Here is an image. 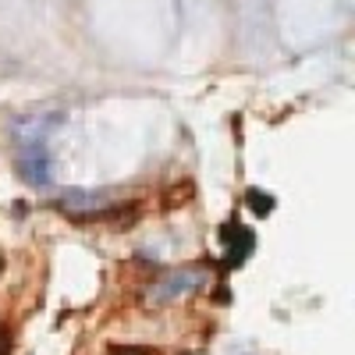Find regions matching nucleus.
Returning a JSON list of instances; mask_svg holds the SVG:
<instances>
[{
  "mask_svg": "<svg viewBox=\"0 0 355 355\" xmlns=\"http://www.w3.org/2000/svg\"><path fill=\"white\" fill-rule=\"evenodd\" d=\"M202 284H206V274L196 270V266H189V270H174V274L160 277L150 288V302L153 306H167V302L182 299V295H189V291H199Z\"/></svg>",
  "mask_w": 355,
  "mask_h": 355,
  "instance_id": "f257e3e1",
  "label": "nucleus"
},
{
  "mask_svg": "<svg viewBox=\"0 0 355 355\" xmlns=\"http://www.w3.org/2000/svg\"><path fill=\"white\" fill-rule=\"evenodd\" d=\"M57 202L71 214H85V217H96L110 206V196L107 192H96V189H64L57 196Z\"/></svg>",
  "mask_w": 355,
  "mask_h": 355,
  "instance_id": "f03ea898",
  "label": "nucleus"
},
{
  "mask_svg": "<svg viewBox=\"0 0 355 355\" xmlns=\"http://www.w3.org/2000/svg\"><path fill=\"white\" fill-rule=\"evenodd\" d=\"M220 239H224L227 266H239V263H245V256L256 249V234H252L245 224H239V220H227V224H224V231H220Z\"/></svg>",
  "mask_w": 355,
  "mask_h": 355,
  "instance_id": "7ed1b4c3",
  "label": "nucleus"
},
{
  "mask_svg": "<svg viewBox=\"0 0 355 355\" xmlns=\"http://www.w3.org/2000/svg\"><path fill=\"white\" fill-rule=\"evenodd\" d=\"M50 167H53V160L46 153V146H28L21 153V174L33 185H50Z\"/></svg>",
  "mask_w": 355,
  "mask_h": 355,
  "instance_id": "20e7f679",
  "label": "nucleus"
},
{
  "mask_svg": "<svg viewBox=\"0 0 355 355\" xmlns=\"http://www.w3.org/2000/svg\"><path fill=\"white\" fill-rule=\"evenodd\" d=\"M245 202H249V210H256V214H270L274 210V199L266 196V192H259V189H252Z\"/></svg>",
  "mask_w": 355,
  "mask_h": 355,
  "instance_id": "39448f33",
  "label": "nucleus"
}]
</instances>
